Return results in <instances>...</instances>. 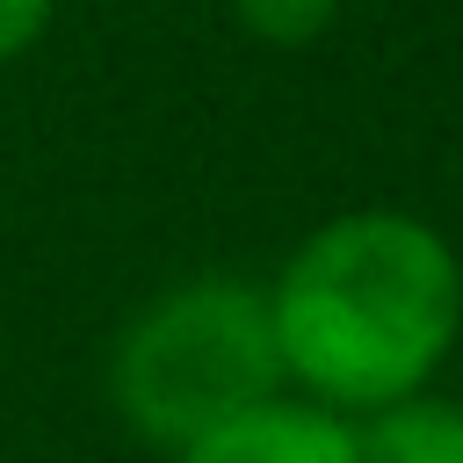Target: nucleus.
Segmentation results:
<instances>
[{"label":"nucleus","instance_id":"obj_1","mask_svg":"<svg viewBox=\"0 0 463 463\" xmlns=\"http://www.w3.org/2000/svg\"><path fill=\"white\" fill-rule=\"evenodd\" d=\"M260 289L282 383L340 412L427 391L463 340V253L441 224L391 203L311 224Z\"/></svg>","mask_w":463,"mask_h":463},{"label":"nucleus","instance_id":"obj_2","mask_svg":"<svg viewBox=\"0 0 463 463\" xmlns=\"http://www.w3.org/2000/svg\"><path fill=\"white\" fill-rule=\"evenodd\" d=\"M282 383L268 289L239 275H188L145 297L109 347V405L116 420L174 456L195 427L268 398Z\"/></svg>","mask_w":463,"mask_h":463},{"label":"nucleus","instance_id":"obj_3","mask_svg":"<svg viewBox=\"0 0 463 463\" xmlns=\"http://www.w3.org/2000/svg\"><path fill=\"white\" fill-rule=\"evenodd\" d=\"M166 463H354V412L275 383L268 398L195 427Z\"/></svg>","mask_w":463,"mask_h":463},{"label":"nucleus","instance_id":"obj_4","mask_svg":"<svg viewBox=\"0 0 463 463\" xmlns=\"http://www.w3.org/2000/svg\"><path fill=\"white\" fill-rule=\"evenodd\" d=\"M354 463H463V398L427 383L354 412Z\"/></svg>","mask_w":463,"mask_h":463},{"label":"nucleus","instance_id":"obj_5","mask_svg":"<svg viewBox=\"0 0 463 463\" xmlns=\"http://www.w3.org/2000/svg\"><path fill=\"white\" fill-rule=\"evenodd\" d=\"M232 22L268 51H311L340 22V0H232Z\"/></svg>","mask_w":463,"mask_h":463},{"label":"nucleus","instance_id":"obj_6","mask_svg":"<svg viewBox=\"0 0 463 463\" xmlns=\"http://www.w3.org/2000/svg\"><path fill=\"white\" fill-rule=\"evenodd\" d=\"M51 22H58V0H0V65L36 51Z\"/></svg>","mask_w":463,"mask_h":463}]
</instances>
